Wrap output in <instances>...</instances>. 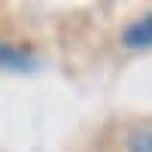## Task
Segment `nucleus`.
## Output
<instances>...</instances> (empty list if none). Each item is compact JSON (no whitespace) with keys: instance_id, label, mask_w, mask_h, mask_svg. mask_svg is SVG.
I'll use <instances>...</instances> for the list:
<instances>
[{"instance_id":"nucleus-1","label":"nucleus","mask_w":152,"mask_h":152,"mask_svg":"<svg viewBox=\"0 0 152 152\" xmlns=\"http://www.w3.org/2000/svg\"><path fill=\"white\" fill-rule=\"evenodd\" d=\"M125 46L131 49H152V12H146L143 18L131 21L125 28Z\"/></svg>"},{"instance_id":"nucleus-3","label":"nucleus","mask_w":152,"mask_h":152,"mask_svg":"<svg viewBox=\"0 0 152 152\" xmlns=\"http://www.w3.org/2000/svg\"><path fill=\"white\" fill-rule=\"evenodd\" d=\"M131 152H152V128H140L131 134Z\"/></svg>"},{"instance_id":"nucleus-2","label":"nucleus","mask_w":152,"mask_h":152,"mask_svg":"<svg viewBox=\"0 0 152 152\" xmlns=\"http://www.w3.org/2000/svg\"><path fill=\"white\" fill-rule=\"evenodd\" d=\"M0 64H3V67H28L31 55L18 52V49H0Z\"/></svg>"}]
</instances>
